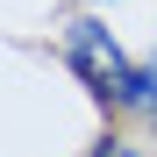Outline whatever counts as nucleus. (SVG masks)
Here are the masks:
<instances>
[{
  "mask_svg": "<svg viewBox=\"0 0 157 157\" xmlns=\"http://www.w3.org/2000/svg\"><path fill=\"white\" fill-rule=\"evenodd\" d=\"M57 50H64V64L86 78V93H100V100H114V93H121V78H128V64H136V57H128V50L114 43V29L93 14V7L64 21Z\"/></svg>",
  "mask_w": 157,
  "mask_h": 157,
  "instance_id": "obj_1",
  "label": "nucleus"
},
{
  "mask_svg": "<svg viewBox=\"0 0 157 157\" xmlns=\"http://www.w3.org/2000/svg\"><path fill=\"white\" fill-rule=\"evenodd\" d=\"M107 107H121V114H143V121H157V50L128 64V78H121V93L107 100Z\"/></svg>",
  "mask_w": 157,
  "mask_h": 157,
  "instance_id": "obj_2",
  "label": "nucleus"
},
{
  "mask_svg": "<svg viewBox=\"0 0 157 157\" xmlns=\"http://www.w3.org/2000/svg\"><path fill=\"white\" fill-rule=\"evenodd\" d=\"M86 157H143V150H136V143H128V136H121V128H107V136H100V143H93Z\"/></svg>",
  "mask_w": 157,
  "mask_h": 157,
  "instance_id": "obj_3",
  "label": "nucleus"
},
{
  "mask_svg": "<svg viewBox=\"0 0 157 157\" xmlns=\"http://www.w3.org/2000/svg\"><path fill=\"white\" fill-rule=\"evenodd\" d=\"M86 7H93V14H100V7H114V0H86Z\"/></svg>",
  "mask_w": 157,
  "mask_h": 157,
  "instance_id": "obj_4",
  "label": "nucleus"
}]
</instances>
